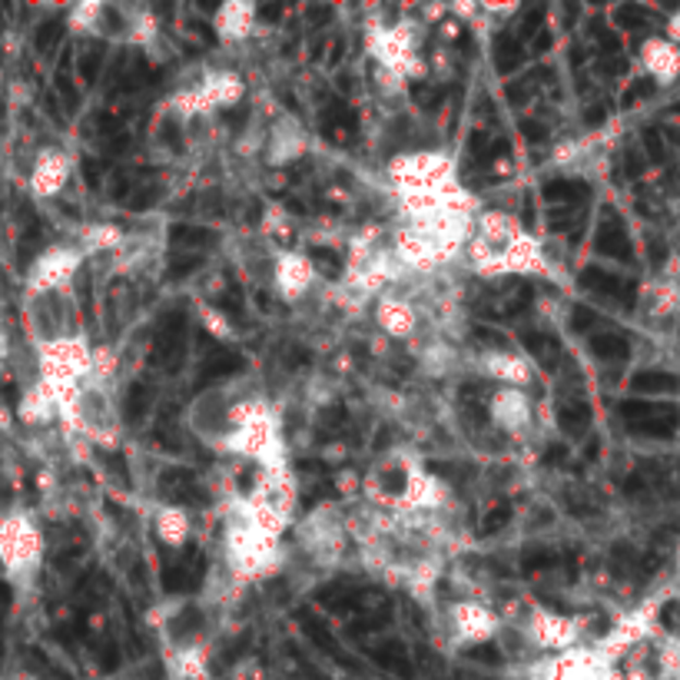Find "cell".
I'll list each match as a JSON object with an SVG mask.
<instances>
[{"label":"cell","instance_id":"ffe728a7","mask_svg":"<svg viewBox=\"0 0 680 680\" xmlns=\"http://www.w3.org/2000/svg\"><path fill=\"white\" fill-rule=\"evenodd\" d=\"M641 66L657 84H673L680 77V47L667 37H651L641 47Z\"/></svg>","mask_w":680,"mask_h":680},{"label":"cell","instance_id":"52a82bcc","mask_svg":"<svg viewBox=\"0 0 680 680\" xmlns=\"http://www.w3.org/2000/svg\"><path fill=\"white\" fill-rule=\"evenodd\" d=\"M236 501L272 535L286 538L299 521V482L289 462L256 469L250 491L236 495Z\"/></svg>","mask_w":680,"mask_h":680},{"label":"cell","instance_id":"30bf717a","mask_svg":"<svg viewBox=\"0 0 680 680\" xmlns=\"http://www.w3.org/2000/svg\"><path fill=\"white\" fill-rule=\"evenodd\" d=\"M24 326H27L34 349L50 345L57 339L87 336L77 286L44 292V295H24Z\"/></svg>","mask_w":680,"mask_h":680},{"label":"cell","instance_id":"3957f363","mask_svg":"<svg viewBox=\"0 0 680 680\" xmlns=\"http://www.w3.org/2000/svg\"><path fill=\"white\" fill-rule=\"evenodd\" d=\"M362 501L386 514H435L448 511V488L438 475L425 469L415 451L392 448L362 482Z\"/></svg>","mask_w":680,"mask_h":680},{"label":"cell","instance_id":"4fadbf2b","mask_svg":"<svg viewBox=\"0 0 680 680\" xmlns=\"http://www.w3.org/2000/svg\"><path fill=\"white\" fill-rule=\"evenodd\" d=\"M87 263V253L77 243H53L47 246L24 276V295H44L57 289H70L77 282L81 269Z\"/></svg>","mask_w":680,"mask_h":680},{"label":"cell","instance_id":"5b68a950","mask_svg":"<svg viewBox=\"0 0 680 680\" xmlns=\"http://www.w3.org/2000/svg\"><path fill=\"white\" fill-rule=\"evenodd\" d=\"M222 561H226V571H230V581L236 584L269 578L286 561L282 538L272 535L269 527H263L236 501V495L230 498V508H226V521H222Z\"/></svg>","mask_w":680,"mask_h":680},{"label":"cell","instance_id":"ac0fdd59","mask_svg":"<svg viewBox=\"0 0 680 680\" xmlns=\"http://www.w3.org/2000/svg\"><path fill=\"white\" fill-rule=\"evenodd\" d=\"M70 173H73V157L60 146H44L40 154L34 157L31 163V173H27V190L37 196V199H57L66 183H70Z\"/></svg>","mask_w":680,"mask_h":680},{"label":"cell","instance_id":"44dd1931","mask_svg":"<svg viewBox=\"0 0 680 680\" xmlns=\"http://www.w3.org/2000/svg\"><path fill=\"white\" fill-rule=\"evenodd\" d=\"M154 535L167 548H183L193 535V521L183 505H160L154 511Z\"/></svg>","mask_w":680,"mask_h":680},{"label":"cell","instance_id":"ba28073f","mask_svg":"<svg viewBox=\"0 0 680 680\" xmlns=\"http://www.w3.org/2000/svg\"><path fill=\"white\" fill-rule=\"evenodd\" d=\"M47 538L37 518L24 508L0 514V581L14 587H31L44 568Z\"/></svg>","mask_w":680,"mask_h":680},{"label":"cell","instance_id":"2e32d148","mask_svg":"<svg viewBox=\"0 0 680 680\" xmlns=\"http://www.w3.org/2000/svg\"><path fill=\"white\" fill-rule=\"evenodd\" d=\"M259 154L269 167H292L309 154V130L302 126L292 113H279L266 130Z\"/></svg>","mask_w":680,"mask_h":680},{"label":"cell","instance_id":"6da1fadb","mask_svg":"<svg viewBox=\"0 0 680 680\" xmlns=\"http://www.w3.org/2000/svg\"><path fill=\"white\" fill-rule=\"evenodd\" d=\"M186 428L219 456L246 459L256 469L289 462L282 418L253 379L219 382L199 392L186 405Z\"/></svg>","mask_w":680,"mask_h":680},{"label":"cell","instance_id":"7c38bea8","mask_svg":"<svg viewBox=\"0 0 680 680\" xmlns=\"http://www.w3.org/2000/svg\"><path fill=\"white\" fill-rule=\"evenodd\" d=\"M485 418L498 438H505L511 445H524L538 425V409H535V399L527 389L495 386L485 399Z\"/></svg>","mask_w":680,"mask_h":680},{"label":"cell","instance_id":"7402d4cb","mask_svg":"<svg viewBox=\"0 0 680 680\" xmlns=\"http://www.w3.org/2000/svg\"><path fill=\"white\" fill-rule=\"evenodd\" d=\"M667 40L680 47V11H677V14H673L670 21H667Z\"/></svg>","mask_w":680,"mask_h":680},{"label":"cell","instance_id":"e0dca14e","mask_svg":"<svg viewBox=\"0 0 680 680\" xmlns=\"http://www.w3.org/2000/svg\"><path fill=\"white\" fill-rule=\"evenodd\" d=\"M269 279H272V289L286 302H302L306 295H313V289L319 286V272H316L313 259L302 256V253H292V250H282V253L272 256Z\"/></svg>","mask_w":680,"mask_h":680},{"label":"cell","instance_id":"277c9868","mask_svg":"<svg viewBox=\"0 0 680 680\" xmlns=\"http://www.w3.org/2000/svg\"><path fill=\"white\" fill-rule=\"evenodd\" d=\"M57 422H63L73 435L94 445H117L123 432L120 402L113 389V355L97 349V368L90 379L73 386L63 396H53Z\"/></svg>","mask_w":680,"mask_h":680},{"label":"cell","instance_id":"8fae6325","mask_svg":"<svg viewBox=\"0 0 680 680\" xmlns=\"http://www.w3.org/2000/svg\"><path fill=\"white\" fill-rule=\"evenodd\" d=\"M532 680H621L618 664L604 657L594 644H578L558 654H542L527 664Z\"/></svg>","mask_w":680,"mask_h":680},{"label":"cell","instance_id":"d6986e66","mask_svg":"<svg viewBox=\"0 0 680 680\" xmlns=\"http://www.w3.org/2000/svg\"><path fill=\"white\" fill-rule=\"evenodd\" d=\"M212 34L222 47H240L256 34V8L246 0H230L212 14Z\"/></svg>","mask_w":680,"mask_h":680},{"label":"cell","instance_id":"9c48e42d","mask_svg":"<svg viewBox=\"0 0 680 680\" xmlns=\"http://www.w3.org/2000/svg\"><path fill=\"white\" fill-rule=\"evenodd\" d=\"M292 542H295V551L313 568H319V571L339 568L352 551L345 511L332 501L316 505L309 514H302L292 524Z\"/></svg>","mask_w":680,"mask_h":680},{"label":"cell","instance_id":"7a4b0ae2","mask_svg":"<svg viewBox=\"0 0 680 680\" xmlns=\"http://www.w3.org/2000/svg\"><path fill=\"white\" fill-rule=\"evenodd\" d=\"M462 256L469 269L482 279L551 276L542 240L532 230H524V222L505 209H478Z\"/></svg>","mask_w":680,"mask_h":680},{"label":"cell","instance_id":"9a60e30c","mask_svg":"<svg viewBox=\"0 0 680 680\" xmlns=\"http://www.w3.org/2000/svg\"><path fill=\"white\" fill-rule=\"evenodd\" d=\"M469 372H475L478 379H488L491 386H508V389H532L535 382V368L527 362V355L498 345L469 352Z\"/></svg>","mask_w":680,"mask_h":680},{"label":"cell","instance_id":"5bb4252c","mask_svg":"<svg viewBox=\"0 0 680 680\" xmlns=\"http://www.w3.org/2000/svg\"><path fill=\"white\" fill-rule=\"evenodd\" d=\"M445 638L459 647H482L488 641H495L501 634V615L488 604L475 600V597H462V600H451L445 608Z\"/></svg>","mask_w":680,"mask_h":680},{"label":"cell","instance_id":"8992f818","mask_svg":"<svg viewBox=\"0 0 680 680\" xmlns=\"http://www.w3.org/2000/svg\"><path fill=\"white\" fill-rule=\"evenodd\" d=\"M386 183L399 209L441 199L462 186L459 163L445 149H405V154H396L386 167Z\"/></svg>","mask_w":680,"mask_h":680}]
</instances>
